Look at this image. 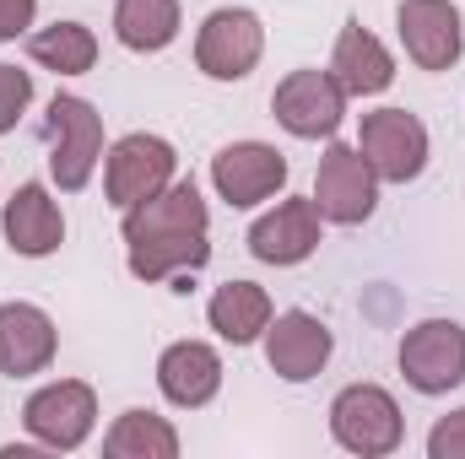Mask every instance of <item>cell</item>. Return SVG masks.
<instances>
[{
  "mask_svg": "<svg viewBox=\"0 0 465 459\" xmlns=\"http://www.w3.org/2000/svg\"><path fill=\"white\" fill-rule=\"evenodd\" d=\"M401 373L417 395H450L465 384V330L455 319H422L401 341Z\"/></svg>",
  "mask_w": 465,
  "mask_h": 459,
  "instance_id": "cell-10",
  "label": "cell"
},
{
  "mask_svg": "<svg viewBox=\"0 0 465 459\" xmlns=\"http://www.w3.org/2000/svg\"><path fill=\"white\" fill-rule=\"evenodd\" d=\"M357 151L368 157V168L379 173V184H411L428 168V124L417 114H406V109L362 114Z\"/></svg>",
  "mask_w": 465,
  "mask_h": 459,
  "instance_id": "cell-6",
  "label": "cell"
},
{
  "mask_svg": "<svg viewBox=\"0 0 465 459\" xmlns=\"http://www.w3.org/2000/svg\"><path fill=\"white\" fill-rule=\"evenodd\" d=\"M260 341H265V362H271V373L287 378V384H309L314 373H325V362H331V351H336L331 325L314 319L309 308L271 314V325H265Z\"/></svg>",
  "mask_w": 465,
  "mask_h": 459,
  "instance_id": "cell-12",
  "label": "cell"
},
{
  "mask_svg": "<svg viewBox=\"0 0 465 459\" xmlns=\"http://www.w3.org/2000/svg\"><path fill=\"white\" fill-rule=\"evenodd\" d=\"M44 141H49V173L65 195L87 190L98 157H104V119L87 98L76 93H54L49 114H44Z\"/></svg>",
  "mask_w": 465,
  "mask_h": 459,
  "instance_id": "cell-2",
  "label": "cell"
},
{
  "mask_svg": "<svg viewBox=\"0 0 465 459\" xmlns=\"http://www.w3.org/2000/svg\"><path fill=\"white\" fill-rule=\"evenodd\" d=\"M428 459H465V411H450L428 433Z\"/></svg>",
  "mask_w": 465,
  "mask_h": 459,
  "instance_id": "cell-24",
  "label": "cell"
},
{
  "mask_svg": "<svg viewBox=\"0 0 465 459\" xmlns=\"http://www.w3.org/2000/svg\"><path fill=\"white\" fill-rule=\"evenodd\" d=\"M287 173H292L287 157L276 146H265V141H232V146H223L212 157V184H217V195L228 200L232 211H249V206L282 195Z\"/></svg>",
  "mask_w": 465,
  "mask_h": 459,
  "instance_id": "cell-11",
  "label": "cell"
},
{
  "mask_svg": "<svg viewBox=\"0 0 465 459\" xmlns=\"http://www.w3.org/2000/svg\"><path fill=\"white\" fill-rule=\"evenodd\" d=\"M265 54V27L254 11L243 5H223L201 22L195 33V65L212 76V82H243Z\"/></svg>",
  "mask_w": 465,
  "mask_h": 459,
  "instance_id": "cell-9",
  "label": "cell"
},
{
  "mask_svg": "<svg viewBox=\"0 0 465 459\" xmlns=\"http://www.w3.org/2000/svg\"><path fill=\"white\" fill-rule=\"evenodd\" d=\"M33 16H38V0H0V44L22 38L33 27Z\"/></svg>",
  "mask_w": 465,
  "mask_h": 459,
  "instance_id": "cell-25",
  "label": "cell"
},
{
  "mask_svg": "<svg viewBox=\"0 0 465 459\" xmlns=\"http://www.w3.org/2000/svg\"><path fill=\"white\" fill-rule=\"evenodd\" d=\"M33 103V71H16V65H0V135H11L22 114Z\"/></svg>",
  "mask_w": 465,
  "mask_h": 459,
  "instance_id": "cell-23",
  "label": "cell"
},
{
  "mask_svg": "<svg viewBox=\"0 0 465 459\" xmlns=\"http://www.w3.org/2000/svg\"><path fill=\"white\" fill-rule=\"evenodd\" d=\"M395 27H401L406 54L422 71H450L465 49V27H460L455 0H401Z\"/></svg>",
  "mask_w": 465,
  "mask_h": 459,
  "instance_id": "cell-13",
  "label": "cell"
},
{
  "mask_svg": "<svg viewBox=\"0 0 465 459\" xmlns=\"http://www.w3.org/2000/svg\"><path fill=\"white\" fill-rule=\"evenodd\" d=\"M157 389H163V400L179 405V411L212 405L217 389H223V356H217V346L173 341L163 356H157Z\"/></svg>",
  "mask_w": 465,
  "mask_h": 459,
  "instance_id": "cell-15",
  "label": "cell"
},
{
  "mask_svg": "<svg viewBox=\"0 0 465 459\" xmlns=\"http://www.w3.org/2000/svg\"><path fill=\"white\" fill-rule=\"evenodd\" d=\"M271 114L287 135L298 141H320V135H336L341 119H347V93L331 71H292L287 82H276L271 93Z\"/></svg>",
  "mask_w": 465,
  "mask_h": 459,
  "instance_id": "cell-8",
  "label": "cell"
},
{
  "mask_svg": "<svg viewBox=\"0 0 465 459\" xmlns=\"http://www.w3.org/2000/svg\"><path fill=\"white\" fill-rule=\"evenodd\" d=\"M271 292L265 287H254V281H223L217 292H212V303H206V319H212V330L223 336L228 346H249L265 336V325H271Z\"/></svg>",
  "mask_w": 465,
  "mask_h": 459,
  "instance_id": "cell-19",
  "label": "cell"
},
{
  "mask_svg": "<svg viewBox=\"0 0 465 459\" xmlns=\"http://www.w3.org/2000/svg\"><path fill=\"white\" fill-rule=\"evenodd\" d=\"M114 38L135 54H157L179 38V0H119Z\"/></svg>",
  "mask_w": 465,
  "mask_h": 459,
  "instance_id": "cell-20",
  "label": "cell"
},
{
  "mask_svg": "<svg viewBox=\"0 0 465 459\" xmlns=\"http://www.w3.org/2000/svg\"><path fill=\"white\" fill-rule=\"evenodd\" d=\"M0 228H5V243H11L22 259H44V254H54V249L65 243V217H60V206H54V195H49L44 184H22V190L5 200Z\"/></svg>",
  "mask_w": 465,
  "mask_h": 459,
  "instance_id": "cell-17",
  "label": "cell"
},
{
  "mask_svg": "<svg viewBox=\"0 0 465 459\" xmlns=\"http://www.w3.org/2000/svg\"><path fill=\"white\" fill-rule=\"evenodd\" d=\"M173 168H179V151H173L163 135L135 130V135H124V141L109 146L104 190H109V200H114L119 211H130V206L152 200L157 190H168V184H173Z\"/></svg>",
  "mask_w": 465,
  "mask_h": 459,
  "instance_id": "cell-7",
  "label": "cell"
},
{
  "mask_svg": "<svg viewBox=\"0 0 465 459\" xmlns=\"http://www.w3.org/2000/svg\"><path fill=\"white\" fill-rule=\"evenodd\" d=\"M314 211L320 222H336V228H357L373 217L379 206V173L368 168V157L357 146H331L320 157V173H314Z\"/></svg>",
  "mask_w": 465,
  "mask_h": 459,
  "instance_id": "cell-5",
  "label": "cell"
},
{
  "mask_svg": "<svg viewBox=\"0 0 465 459\" xmlns=\"http://www.w3.org/2000/svg\"><path fill=\"white\" fill-rule=\"evenodd\" d=\"M104 454L109 459H179V433L157 411H124L109 427V438H104Z\"/></svg>",
  "mask_w": 465,
  "mask_h": 459,
  "instance_id": "cell-22",
  "label": "cell"
},
{
  "mask_svg": "<svg viewBox=\"0 0 465 459\" xmlns=\"http://www.w3.org/2000/svg\"><path fill=\"white\" fill-rule=\"evenodd\" d=\"M22 422H27V433H33L44 449L71 454V449H82V444L93 438V427H98V395H93V384H82V378H54V384H44V389L27 395Z\"/></svg>",
  "mask_w": 465,
  "mask_h": 459,
  "instance_id": "cell-4",
  "label": "cell"
},
{
  "mask_svg": "<svg viewBox=\"0 0 465 459\" xmlns=\"http://www.w3.org/2000/svg\"><path fill=\"white\" fill-rule=\"evenodd\" d=\"M27 54L54 76H87L98 65V38L82 22H54V27H38L27 38Z\"/></svg>",
  "mask_w": 465,
  "mask_h": 459,
  "instance_id": "cell-21",
  "label": "cell"
},
{
  "mask_svg": "<svg viewBox=\"0 0 465 459\" xmlns=\"http://www.w3.org/2000/svg\"><path fill=\"white\" fill-rule=\"evenodd\" d=\"M331 438L357 459H384L401 449L406 416H401V405H395L390 389H379V384H347L331 400Z\"/></svg>",
  "mask_w": 465,
  "mask_h": 459,
  "instance_id": "cell-3",
  "label": "cell"
},
{
  "mask_svg": "<svg viewBox=\"0 0 465 459\" xmlns=\"http://www.w3.org/2000/svg\"><path fill=\"white\" fill-rule=\"evenodd\" d=\"M320 249V211L314 200H282L249 228V254L260 265H303Z\"/></svg>",
  "mask_w": 465,
  "mask_h": 459,
  "instance_id": "cell-16",
  "label": "cell"
},
{
  "mask_svg": "<svg viewBox=\"0 0 465 459\" xmlns=\"http://www.w3.org/2000/svg\"><path fill=\"white\" fill-rule=\"evenodd\" d=\"M124 249H130V276L135 281H173L190 276L212 259V211L201 190L168 184L152 200L124 211Z\"/></svg>",
  "mask_w": 465,
  "mask_h": 459,
  "instance_id": "cell-1",
  "label": "cell"
},
{
  "mask_svg": "<svg viewBox=\"0 0 465 459\" xmlns=\"http://www.w3.org/2000/svg\"><path fill=\"white\" fill-rule=\"evenodd\" d=\"M331 76L341 82L347 98H379L395 82V60L362 22H347L336 38V54H331Z\"/></svg>",
  "mask_w": 465,
  "mask_h": 459,
  "instance_id": "cell-18",
  "label": "cell"
},
{
  "mask_svg": "<svg viewBox=\"0 0 465 459\" xmlns=\"http://www.w3.org/2000/svg\"><path fill=\"white\" fill-rule=\"evenodd\" d=\"M60 330L38 303H0V373L5 378H33L54 362Z\"/></svg>",
  "mask_w": 465,
  "mask_h": 459,
  "instance_id": "cell-14",
  "label": "cell"
}]
</instances>
